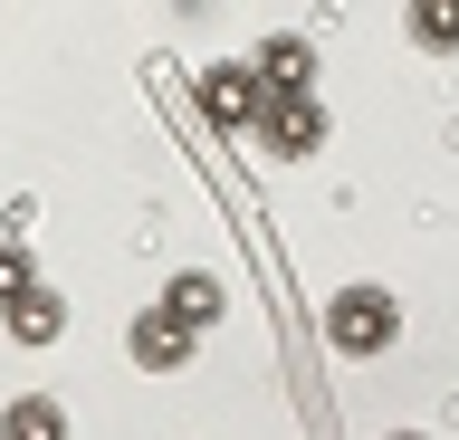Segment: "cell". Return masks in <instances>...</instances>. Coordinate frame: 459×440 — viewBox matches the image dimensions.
<instances>
[{
    "instance_id": "5b68a950",
    "label": "cell",
    "mask_w": 459,
    "mask_h": 440,
    "mask_svg": "<svg viewBox=\"0 0 459 440\" xmlns=\"http://www.w3.org/2000/svg\"><path fill=\"white\" fill-rule=\"evenodd\" d=\"M125 354H134L143 374H182V364H192V325H172L163 306H143L134 335H125Z\"/></svg>"
},
{
    "instance_id": "3957f363",
    "label": "cell",
    "mask_w": 459,
    "mask_h": 440,
    "mask_svg": "<svg viewBox=\"0 0 459 440\" xmlns=\"http://www.w3.org/2000/svg\"><path fill=\"white\" fill-rule=\"evenodd\" d=\"M258 144L278 153V163H307V153H325V106H316V96H278V106L258 116Z\"/></svg>"
},
{
    "instance_id": "7a4b0ae2",
    "label": "cell",
    "mask_w": 459,
    "mask_h": 440,
    "mask_svg": "<svg viewBox=\"0 0 459 440\" xmlns=\"http://www.w3.org/2000/svg\"><path fill=\"white\" fill-rule=\"evenodd\" d=\"M201 125L211 134H258V116H268V87H258V67L249 58H221V67H201Z\"/></svg>"
},
{
    "instance_id": "277c9868",
    "label": "cell",
    "mask_w": 459,
    "mask_h": 440,
    "mask_svg": "<svg viewBox=\"0 0 459 440\" xmlns=\"http://www.w3.org/2000/svg\"><path fill=\"white\" fill-rule=\"evenodd\" d=\"M249 67H258V87H268V106H278V96H316V48H307L297 30L258 39V48H249Z\"/></svg>"
},
{
    "instance_id": "9c48e42d",
    "label": "cell",
    "mask_w": 459,
    "mask_h": 440,
    "mask_svg": "<svg viewBox=\"0 0 459 440\" xmlns=\"http://www.w3.org/2000/svg\"><path fill=\"white\" fill-rule=\"evenodd\" d=\"M411 39L421 48H459V0H421L411 10Z\"/></svg>"
},
{
    "instance_id": "52a82bcc",
    "label": "cell",
    "mask_w": 459,
    "mask_h": 440,
    "mask_svg": "<svg viewBox=\"0 0 459 440\" xmlns=\"http://www.w3.org/2000/svg\"><path fill=\"white\" fill-rule=\"evenodd\" d=\"M0 325H10L20 345H48L57 325H67V306H57V288H39V278H29V288L10 297V306H0Z\"/></svg>"
},
{
    "instance_id": "ba28073f",
    "label": "cell",
    "mask_w": 459,
    "mask_h": 440,
    "mask_svg": "<svg viewBox=\"0 0 459 440\" xmlns=\"http://www.w3.org/2000/svg\"><path fill=\"white\" fill-rule=\"evenodd\" d=\"M0 440H67V402H48V393H20V402L0 411Z\"/></svg>"
},
{
    "instance_id": "6da1fadb",
    "label": "cell",
    "mask_w": 459,
    "mask_h": 440,
    "mask_svg": "<svg viewBox=\"0 0 459 440\" xmlns=\"http://www.w3.org/2000/svg\"><path fill=\"white\" fill-rule=\"evenodd\" d=\"M393 335H402V297L393 288H364V278H354V288L325 297V345H335V354L364 364V354H383Z\"/></svg>"
},
{
    "instance_id": "8992f818",
    "label": "cell",
    "mask_w": 459,
    "mask_h": 440,
    "mask_svg": "<svg viewBox=\"0 0 459 440\" xmlns=\"http://www.w3.org/2000/svg\"><path fill=\"white\" fill-rule=\"evenodd\" d=\"M221 306H230V288L211 278V268H182V278L163 288V316H172V325H192V335H201V325H221Z\"/></svg>"
},
{
    "instance_id": "30bf717a",
    "label": "cell",
    "mask_w": 459,
    "mask_h": 440,
    "mask_svg": "<svg viewBox=\"0 0 459 440\" xmlns=\"http://www.w3.org/2000/svg\"><path fill=\"white\" fill-rule=\"evenodd\" d=\"M29 288V259H20V239H0V306Z\"/></svg>"
}]
</instances>
